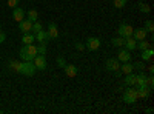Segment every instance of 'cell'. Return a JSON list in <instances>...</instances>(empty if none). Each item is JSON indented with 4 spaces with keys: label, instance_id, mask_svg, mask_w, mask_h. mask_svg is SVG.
<instances>
[{
    "label": "cell",
    "instance_id": "obj_23",
    "mask_svg": "<svg viewBox=\"0 0 154 114\" xmlns=\"http://www.w3.org/2000/svg\"><path fill=\"white\" fill-rule=\"evenodd\" d=\"M139 11L140 12H143V14H148V12L151 11V6L148 5V3H145V2H139Z\"/></svg>",
    "mask_w": 154,
    "mask_h": 114
},
{
    "label": "cell",
    "instance_id": "obj_16",
    "mask_svg": "<svg viewBox=\"0 0 154 114\" xmlns=\"http://www.w3.org/2000/svg\"><path fill=\"white\" fill-rule=\"evenodd\" d=\"M133 69H134V66L131 65L130 62H123V65L119 68V71L123 72V74H130V72H133Z\"/></svg>",
    "mask_w": 154,
    "mask_h": 114
},
{
    "label": "cell",
    "instance_id": "obj_11",
    "mask_svg": "<svg viewBox=\"0 0 154 114\" xmlns=\"http://www.w3.org/2000/svg\"><path fill=\"white\" fill-rule=\"evenodd\" d=\"M149 94H151V90H149L146 85L137 86V96H139L140 99H146V97H149Z\"/></svg>",
    "mask_w": 154,
    "mask_h": 114
},
{
    "label": "cell",
    "instance_id": "obj_12",
    "mask_svg": "<svg viewBox=\"0 0 154 114\" xmlns=\"http://www.w3.org/2000/svg\"><path fill=\"white\" fill-rule=\"evenodd\" d=\"M125 48L128 49V51H134V49L137 48V40L134 39V37H126L125 39Z\"/></svg>",
    "mask_w": 154,
    "mask_h": 114
},
{
    "label": "cell",
    "instance_id": "obj_33",
    "mask_svg": "<svg viewBox=\"0 0 154 114\" xmlns=\"http://www.w3.org/2000/svg\"><path fill=\"white\" fill-rule=\"evenodd\" d=\"M57 65H59L60 68H65V66H66L65 59H63V57H57Z\"/></svg>",
    "mask_w": 154,
    "mask_h": 114
},
{
    "label": "cell",
    "instance_id": "obj_37",
    "mask_svg": "<svg viewBox=\"0 0 154 114\" xmlns=\"http://www.w3.org/2000/svg\"><path fill=\"white\" fill-rule=\"evenodd\" d=\"M148 71H149V74H152V72H154V66H152V65L148 66Z\"/></svg>",
    "mask_w": 154,
    "mask_h": 114
},
{
    "label": "cell",
    "instance_id": "obj_29",
    "mask_svg": "<svg viewBox=\"0 0 154 114\" xmlns=\"http://www.w3.org/2000/svg\"><path fill=\"white\" fill-rule=\"evenodd\" d=\"M145 29H146V32H152L154 31V22L152 20H146L145 22Z\"/></svg>",
    "mask_w": 154,
    "mask_h": 114
},
{
    "label": "cell",
    "instance_id": "obj_5",
    "mask_svg": "<svg viewBox=\"0 0 154 114\" xmlns=\"http://www.w3.org/2000/svg\"><path fill=\"white\" fill-rule=\"evenodd\" d=\"M34 65H35V69H40V71H43V69H46V57L43 56V54H37L35 57H34Z\"/></svg>",
    "mask_w": 154,
    "mask_h": 114
},
{
    "label": "cell",
    "instance_id": "obj_21",
    "mask_svg": "<svg viewBox=\"0 0 154 114\" xmlns=\"http://www.w3.org/2000/svg\"><path fill=\"white\" fill-rule=\"evenodd\" d=\"M111 43L114 45V46H117V48H123L125 46V39L123 37H114V39H111Z\"/></svg>",
    "mask_w": 154,
    "mask_h": 114
},
{
    "label": "cell",
    "instance_id": "obj_3",
    "mask_svg": "<svg viewBox=\"0 0 154 114\" xmlns=\"http://www.w3.org/2000/svg\"><path fill=\"white\" fill-rule=\"evenodd\" d=\"M133 26L131 25H126V23H122L120 26H119V29H117V34L120 35V37H123V39H126V37H131L133 35Z\"/></svg>",
    "mask_w": 154,
    "mask_h": 114
},
{
    "label": "cell",
    "instance_id": "obj_18",
    "mask_svg": "<svg viewBox=\"0 0 154 114\" xmlns=\"http://www.w3.org/2000/svg\"><path fill=\"white\" fill-rule=\"evenodd\" d=\"M142 85H146V75L143 72L136 74V85L134 86H142Z\"/></svg>",
    "mask_w": 154,
    "mask_h": 114
},
{
    "label": "cell",
    "instance_id": "obj_34",
    "mask_svg": "<svg viewBox=\"0 0 154 114\" xmlns=\"http://www.w3.org/2000/svg\"><path fill=\"white\" fill-rule=\"evenodd\" d=\"M6 2H8L9 8H17V5H19V0H6Z\"/></svg>",
    "mask_w": 154,
    "mask_h": 114
},
{
    "label": "cell",
    "instance_id": "obj_4",
    "mask_svg": "<svg viewBox=\"0 0 154 114\" xmlns=\"http://www.w3.org/2000/svg\"><path fill=\"white\" fill-rule=\"evenodd\" d=\"M85 48L89 49V51H97V49L100 48V39H97V37H88L86 43H85Z\"/></svg>",
    "mask_w": 154,
    "mask_h": 114
},
{
    "label": "cell",
    "instance_id": "obj_27",
    "mask_svg": "<svg viewBox=\"0 0 154 114\" xmlns=\"http://www.w3.org/2000/svg\"><path fill=\"white\" fill-rule=\"evenodd\" d=\"M112 5H114V8L122 9V8H125V5H126V0H112Z\"/></svg>",
    "mask_w": 154,
    "mask_h": 114
},
{
    "label": "cell",
    "instance_id": "obj_30",
    "mask_svg": "<svg viewBox=\"0 0 154 114\" xmlns=\"http://www.w3.org/2000/svg\"><path fill=\"white\" fill-rule=\"evenodd\" d=\"M37 54H46V43H38L37 46Z\"/></svg>",
    "mask_w": 154,
    "mask_h": 114
},
{
    "label": "cell",
    "instance_id": "obj_19",
    "mask_svg": "<svg viewBox=\"0 0 154 114\" xmlns=\"http://www.w3.org/2000/svg\"><path fill=\"white\" fill-rule=\"evenodd\" d=\"M26 53H28V56L31 57V60H34V57L37 56V46L35 45H26Z\"/></svg>",
    "mask_w": 154,
    "mask_h": 114
},
{
    "label": "cell",
    "instance_id": "obj_31",
    "mask_svg": "<svg viewBox=\"0 0 154 114\" xmlns=\"http://www.w3.org/2000/svg\"><path fill=\"white\" fill-rule=\"evenodd\" d=\"M133 66H134V69L143 71V69H145V63H143V62H136V63H133Z\"/></svg>",
    "mask_w": 154,
    "mask_h": 114
},
{
    "label": "cell",
    "instance_id": "obj_25",
    "mask_svg": "<svg viewBox=\"0 0 154 114\" xmlns=\"http://www.w3.org/2000/svg\"><path fill=\"white\" fill-rule=\"evenodd\" d=\"M9 69H11V71H16V72H19V69H20V62L11 60V62H9Z\"/></svg>",
    "mask_w": 154,
    "mask_h": 114
},
{
    "label": "cell",
    "instance_id": "obj_32",
    "mask_svg": "<svg viewBox=\"0 0 154 114\" xmlns=\"http://www.w3.org/2000/svg\"><path fill=\"white\" fill-rule=\"evenodd\" d=\"M152 85H154V77H152V74H151L149 77H146V86L149 88V90H152Z\"/></svg>",
    "mask_w": 154,
    "mask_h": 114
},
{
    "label": "cell",
    "instance_id": "obj_8",
    "mask_svg": "<svg viewBox=\"0 0 154 114\" xmlns=\"http://www.w3.org/2000/svg\"><path fill=\"white\" fill-rule=\"evenodd\" d=\"M46 32H48L49 40H54V39H57V37H59V28H57V25H56V23H49V25H48V29H46Z\"/></svg>",
    "mask_w": 154,
    "mask_h": 114
},
{
    "label": "cell",
    "instance_id": "obj_10",
    "mask_svg": "<svg viewBox=\"0 0 154 114\" xmlns=\"http://www.w3.org/2000/svg\"><path fill=\"white\" fill-rule=\"evenodd\" d=\"M146 35H148V32H146L145 28H139V29H134V31H133V37H134L137 42L146 39Z\"/></svg>",
    "mask_w": 154,
    "mask_h": 114
},
{
    "label": "cell",
    "instance_id": "obj_9",
    "mask_svg": "<svg viewBox=\"0 0 154 114\" xmlns=\"http://www.w3.org/2000/svg\"><path fill=\"white\" fill-rule=\"evenodd\" d=\"M119 68H120V62L117 59H108L106 60V69L108 71L116 72V71H119Z\"/></svg>",
    "mask_w": 154,
    "mask_h": 114
},
{
    "label": "cell",
    "instance_id": "obj_26",
    "mask_svg": "<svg viewBox=\"0 0 154 114\" xmlns=\"http://www.w3.org/2000/svg\"><path fill=\"white\" fill-rule=\"evenodd\" d=\"M40 29H43V26H42V23L40 22H32V29H31V32H34V34H37Z\"/></svg>",
    "mask_w": 154,
    "mask_h": 114
},
{
    "label": "cell",
    "instance_id": "obj_7",
    "mask_svg": "<svg viewBox=\"0 0 154 114\" xmlns=\"http://www.w3.org/2000/svg\"><path fill=\"white\" fill-rule=\"evenodd\" d=\"M117 60L119 62H130L131 60V51H128L125 48H119V53H117Z\"/></svg>",
    "mask_w": 154,
    "mask_h": 114
},
{
    "label": "cell",
    "instance_id": "obj_36",
    "mask_svg": "<svg viewBox=\"0 0 154 114\" xmlns=\"http://www.w3.org/2000/svg\"><path fill=\"white\" fill-rule=\"evenodd\" d=\"M5 40H6V34L3 31H0V43H3Z\"/></svg>",
    "mask_w": 154,
    "mask_h": 114
},
{
    "label": "cell",
    "instance_id": "obj_35",
    "mask_svg": "<svg viewBox=\"0 0 154 114\" xmlns=\"http://www.w3.org/2000/svg\"><path fill=\"white\" fill-rule=\"evenodd\" d=\"M74 46H75L77 51H83V49H85V45H83V43H80V42H75V43H74Z\"/></svg>",
    "mask_w": 154,
    "mask_h": 114
},
{
    "label": "cell",
    "instance_id": "obj_14",
    "mask_svg": "<svg viewBox=\"0 0 154 114\" xmlns=\"http://www.w3.org/2000/svg\"><path fill=\"white\" fill-rule=\"evenodd\" d=\"M25 16H26V12H25L22 8H14V11H12V17H14V20L16 22H22L23 19H25Z\"/></svg>",
    "mask_w": 154,
    "mask_h": 114
},
{
    "label": "cell",
    "instance_id": "obj_28",
    "mask_svg": "<svg viewBox=\"0 0 154 114\" xmlns=\"http://www.w3.org/2000/svg\"><path fill=\"white\" fill-rule=\"evenodd\" d=\"M37 17H38V14H37V11H35V9H29V11H28V20L35 22Z\"/></svg>",
    "mask_w": 154,
    "mask_h": 114
},
{
    "label": "cell",
    "instance_id": "obj_38",
    "mask_svg": "<svg viewBox=\"0 0 154 114\" xmlns=\"http://www.w3.org/2000/svg\"><path fill=\"white\" fill-rule=\"evenodd\" d=\"M152 111H154V109H152V108H148V109H146V111H145V112H146V114H151V112H152Z\"/></svg>",
    "mask_w": 154,
    "mask_h": 114
},
{
    "label": "cell",
    "instance_id": "obj_13",
    "mask_svg": "<svg viewBox=\"0 0 154 114\" xmlns=\"http://www.w3.org/2000/svg\"><path fill=\"white\" fill-rule=\"evenodd\" d=\"M34 37H35V40L38 42V43H48L46 40H49V37H48V32L45 31V29H40L37 34H34Z\"/></svg>",
    "mask_w": 154,
    "mask_h": 114
},
{
    "label": "cell",
    "instance_id": "obj_2",
    "mask_svg": "<svg viewBox=\"0 0 154 114\" xmlns=\"http://www.w3.org/2000/svg\"><path fill=\"white\" fill-rule=\"evenodd\" d=\"M137 90H134V88H128V90L123 93V100L126 103H136L137 102Z\"/></svg>",
    "mask_w": 154,
    "mask_h": 114
},
{
    "label": "cell",
    "instance_id": "obj_1",
    "mask_svg": "<svg viewBox=\"0 0 154 114\" xmlns=\"http://www.w3.org/2000/svg\"><path fill=\"white\" fill-rule=\"evenodd\" d=\"M20 74L23 75H28V77H31V75H34L35 72V65L32 60H28V62H22L20 63V69H19Z\"/></svg>",
    "mask_w": 154,
    "mask_h": 114
},
{
    "label": "cell",
    "instance_id": "obj_15",
    "mask_svg": "<svg viewBox=\"0 0 154 114\" xmlns=\"http://www.w3.org/2000/svg\"><path fill=\"white\" fill-rule=\"evenodd\" d=\"M63 69H65V74L68 75V77H71V79L77 75V66H74V65H68L66 63V66Z\"/></svg>",
    "mask_w": 154,
    "mask_h": 114
},
{
    "label": "cell",
    "instance_id": "obj_24",
    "mask_svg": "<svg viewBox=\"0 0 154 114\" xmlns=\"http://www.w3.org/2000/svg\"><path fill=\"white\" fill-rule=\"evenodd\" d=\"M137 48L140 49V51H143V49L152 48V45H151L149 42H146V39H143V40H140V42H137Z\"/></svg>",
    "mask_w": 154,
    "mask_h": 114
},
{
    "label": "cell",
    "instance_id": "obj_6",
    "mask_svg": "<svg viewBox=\"0 0 154 114\" xmlns=\"http://www.w3.org/2000/svg\"><path fill=\"white\" fill-rule=\"evenodd\" d=\"M19 29H20L23 34L31 32V29H32V22L28 20V19H23L22 22H19Z\"/></svg>",
    "mask_w": 154,
    "mask_h": 114
},
{
    "label": "cell",
    "instance_id": "obj_20",
    "mask_svg": "<svg viewBox=\"0 0 154 114\" xmlns=\"http://www.w3.org/2000/svg\"><path fill=\"white\" fill-rule=\"evenodd\" d=\"M125 85H130V86H134L136 85V74L130 72V74H126V77H125Z\"/></svg>",
    "mask_w": 154,
    "mask_h": 114
},
{
    "label": "cell",
    "instance_id": "obj_39",
    "mask_svg": "<svg viewBox=\"0 0 154 114\" xmlns=\"http://www.w3.org/2000/svg\"><path fill=\"white\" fill-rule=\"evenodd\" d=\"M0 31H2V26H0Z\"/></svg>",
    "mask_w": 154,
    "mask_h": 114
},
{
    "label": "cell",
    "instance_id": "obj_17",
    "mask_svg": "<svg viewBox=\"0 0 154 114\" xmlns=\"http://www.w3.org/2000/svg\"><path fill=\"white\" fill-rule=\"evenodd\" d=\"M152 56H154L152 48L143 49V51H142V54H140V57H142V60H143V62H146V60H151V59H152Z\"/></svg>",
    "mask_w": 154,
    "mask_h": 114
},
{
    "label": "cell",
    "instance_id": "obj_22",
    "mask_svg": "<svg viewBox=\"0 0 154 114\" xmlns=\"http://www.w3.org/2000/svg\"><path fill=\"white\" fill-rule=\"evenodd\" d=\"M35 40V37H34V34H23V37H22V42L25 43V45H31L32 42Z\"/></svg>",
    "mask_w": 154,
    "mask_h": 114
}]
</instances>
